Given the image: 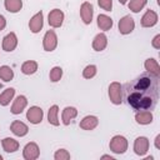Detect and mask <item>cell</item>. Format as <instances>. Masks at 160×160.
Instances as JSON below:
<instances>
[{
	"label": "cell",
	"mask_w": 160,
	"mask_h": 160,
	"mask_svg": "<svg viewBox=\"0 0 160 160\" xmlns=\"http://www.w3.org/2000/svg\"><path fill=\"white\" fill-rule=\"evenodd\" d=\"M124 98L134 110H152L159 100V76L145 71L121 86Z\"/></svg>",
	"instance_id": "cell-1"
},
{
	"label": "cell",
	"mask_w": 160,
	"mask_h": 160,
	"mask_svg": "<svg viewBox=\"0 0 160 160\" xmlns=\"http://www.w3.org/2000/svg\"><path fill=\"white\" fill-rule=\"evenodd\" d=\"M109 148L115 154H124L128 150V140L121 135H115L110 140Z\"/></svg>",
	"instance_id": "cell-2"
},
{
	"label": "cell",
	"mask_w": 160,
	"mask_h": 160,
	"mask_svg": "<svg viewBox=\"0 0 160 160\" xmlns=\"http://www.w3.org/2000/svg\"><path fill=\"white\" fill-rule=\"evenodd\" d=\"M56 45H58V36H56L55 31L54 30H48L45 36H44V40H42L44 50L45 51H54Z\"/></svg>",
	"instance_id": "cell-3"
},
{
	"label": "cell",
	"mask_w": 160,
	"mask_h": 160,
	"mask_svg": "<svg viewBox=\"0 0 160 160\" xmlns=\"http://www.w3.org/2000/svg\"><path fill=\"white\" fill-rule=\"evenodd\" d=\"M109 98H110V101L115 105H120L121 104V85L116 81L111 82L109 85Z\"/></svg>",
	"instance_id": "cell-4"
},
{
	"label": "cell",
	"mask_w": 160,
	"mask_h": 160,
	"mask_svg": "<svg viewBox=\"0 0 160 160\" xmlns=\"http://www.w3.org/2000/svg\"><path fill=\"white\" fill-rule=\"evenodd\" d=\"M134 28H135V21L130 15H125V16H122L120 19V21H119V31H120V34L128 35L134 30Z\"/></svg>",
	"instance_id": "cell-5"
},
{
	"label": "cell",
	"mask_w": 160,
	"mask_h": 160,
	"mask_svg": "<svg viewBox=\"0 0 160 160\" xmlns=\"http://www.w3.org/2000/svg\"><path fill=\"white\" fill-rule=\"evenodd\" d=\"M48 21H49V25L50 26H52V28H60L62 25V21H64V12L60 9L51 10L49 12Z\"/></svg>",
	"instance_id": "cell-6"
},
{
	"label": "cell",
	"mask_w": 160,
	"mask_h": 160,
	"mask_svg": "<svg viewBox=\"0 0 160 160\" xmlns=\"http://www.w3.org/2000/svg\"><path fill=\"white\" fill-rule=\"evenodd\" d=\"M149 150V140L148 138L145 136H139L135 139V142H134V151L136 155H145Z\"/></svg>",
	"instance_id": "cell-7"
},
{
	"label": "cell",
	"mask_w": 160,
	"mask_h": 160,
	"mask_svg": "<svg viewBox=\"0 0 160 160\" xmlns=\"http://www.w3.org/2000/svg\"><path fill=\"white\" fill-rule=\"evenodd\" d=\"M39 154H40V150H39L38 144H35V142L26 144L22 150V156L26 160H35L39 158Z\"/></svg>",
	"instance_id": "cell-8"
},
{
	"label": "cell",
	"mask_w": 160,
	"mask_h": 160,
	"mask_svg": "<svg viewBox=\"0 0 160 160\" xmlns=\"http://www.w3.org/2000/svg\"><path fill=\"white\" fill-rule=\"evenodd\" d=\"M44 15H42V11H39L36 12L29 21V28H30V31L36 34L39 32L41 29H42V25H44Z\"/></svg>",
	"instance_id": "cell-9"
},
{
	"label": "cell",
	"mask_w": 160,
	"mask_h": 160,
	"mask_svg": "<svg viewBox=\"0 0 160 160\" xmlns=\"http://www.w3.org/2000/svg\"><path fill=\"white\" fill-rule=\"evenodd\" d=\"M92 14H94V8L90 2L85 1L81 4V8H80V16L82 19V21L85 24H91L92 21Z\"/></svg>",
	"instance_id": "cell-10"
},
{
	"label": "cell",
	"mask_w": 160,
	"mask_h": 160,
	"mask_svg": "<svg viewBox=\"0 0 160 160\" xmlns=\"http://www.w3.org/2000/svg\"><path fill=\"white\" fill-rule=\"evenodd\" d=\"M42 116H44V112L39 106H31L26 112V118L31 124H40L42 120Z\"/></svg>",
	"instance_id": "cell-11"
},
{
	"label": "cell",
	"mask_w": 160,
	"mask_h": 160,
	"mask_svg": "<svg viewBox=\"0 0 160 160\" xmlns=\"http://www.w3.org/2000/svg\"><path fill=\"white\" fill-rule=\"evenodd\" d=\"M16 45H18V38H16L15 32H10L2 39V49L8 52L14 51Z\"/></svg>",
	"instance_id": "cell-12"
},
{
	"label": "cell",
	"mask_w": 160,
	"mask_h": 160,
	"mask_svg": "<svg viewBox=\"0 0 160 160\" xmlns=\"http://www.w3.org/2000/svg\"><path fill=\"white\" fill-rule=\"evenodd\" d=\"M158 22V14L154 10H148L141 18V26L142 28H151Z\"/></svg>",
	"instance_id": "cell-13"
},
{
	"label": "cell",
	"mask_w": 160,
	"mask_h": 160,
	"mask_svg": "<svg viewBox=\"0 0 160 160\" xmlns=\"http://www.w3.org/2000/svg\"><path fill=\"white\" fill-rule=\"evenodd\" d=\"M10 130L14 135L16 136H25L28 132H29V128L26 124H24L22 121L20 120H15L12 121V124L10 125Z\"/></svg>",
	"instance_id": "cell-14"
},
{
	"label": "cell",
	"mask_w": 160,
	"mask_h": 160,
	"mask_svg": "<svg viewBox=\"0 0 160 160\" xmlns=\"http://www.w3.org/2000/svg\"><path fill=\"white\" fill-rule=\"evenodd\" d=\"M26 105H28L26 98H25L24 95H19V96L14 100V104H12V106H11V112L15 114V115L21 114L22 110L26 108Z\"/></svg>",
	"instance_id": "cell-15"
},
{
	"label": "cell",
	"mask_w": 160,
	"mask_h": 160,
	"mask_svg": "<svg viewBox=\"0 0 160 160\" xmlns=\"http://www.w3.org/2000/svg\"><path fill=\"white\" fill-rule=\"evenodd\" d=\"M99 124V119L94 115H88L80 121V128L84 130H94Z\"/></svg>",
	"instance_id": "cell-16"
},
{
	"label": "cell",
	"mask_w": 160,
	"mask_h": 160,
	"mask_svg": "<svg viewBox=\"0 0 160 160\" xmlns=\"http://www.w3.org/2000/svg\"><path fill=\"white\" fill-rule=\"evenodd\" d=\"M106 45H108V38L102 32L98 34L92 40V49L95 51H102L106 48Z\"/></svg>",
	"instance_id": "cell-17"
},
{
	"label": "cell",
	"mask_w": 160,
	"mask_h": 160,
	"mask_svg": "<svg viewBox=\"0 0 160 160\" xmlns=\"http://www.w3.org/2000/svg\"><path fill=\"white\" fill-rule=\"evenodd\" d=\"M135 120L138 124H141V125H148L152 121V114L151 111L149 110H140L136 112L135 115Z\"/></svg>",
	"instance_id": "cell-18"
},
{
	"label": "cell",
	"mask_w": 160,
	"mask_h": 160,
	"mask_svg": "<svg viewBox=\"0 0 160 160\" xmlns=\"http://www.w3.org/2000/svg\"><path fill=\"white\" fill-rule=\"evenodd\" d=\"M1 145H2V149L6 151V152H15L18 149H19V142L12 139V138H5L1 140Z\"/></svg>",
	"instance_id": "cell-19"
},
{
	"label": "cell",
	"mask_w": 160,
	"mask_h": 160,
	"mask_svg": "<svg viewBox=\"0 0 160 160\" xmlns=\"http://www.w3.org/2000/svg\"><path fill=\"white\" fill-rule=\"evenodd\" d=\"M78 115V110L72 106H66L64 110H62V124L64 125H69L71 122V120L74 118H76Z\"/></svg>",
	"instance_id": "cell-20"
},
{
	"label": "cell",
	"mask_w": 160,
	"mask_h": 160,
	"mask_svg": "<svg viewBox=\"0 0 160 160\" xmlns=\"http://www.w3.org/2000/svg\"><path fill=\"white\" fill-rule=\"evenodd\" d=\"M98 26L100 28V30H104V31L110 30L112 28V19L105 14H100L98 16Z\"/></svg>",
	"instance_id": "cell-21"
},
{
	"label": "cell",
	"mask_w": 160,
	"mask_h": 160,
	"mask_svg": "<svg viewBox=\"0 0 160 160\" xmlns=\"http://www.w3.org/2000/svg\"><path fill=\"white\" fill-rule=\"evenodd\" d=\"M144 65H145L146 71H149V72H151V74H154L156 76H160V66H159V64H158V61L155 59H151V58L146 59Z\"/></svg>",
	"instance_id": "cell-22"
},
{
	"label": "cell",
	"mask_w": 160,
	"mask_h": 160,
	"mask_svg": "<svg viewBox=\"0 0 160 160\" xmlns=\"http://www.w3.org/2000/svg\"><path fill=\"white\" fill-rule=\"evenodd\" d=\"M15 95V89L14 88H8L6 90H4V92L0 95V105L1 106H6L10 104V100H12Z\"/></svg>",
	"instance_id": "cell-23"
},
{
	"label": "cell",
	"mask_w": 160,
	"mask_h": 160,
	"mask_svg": "<svg viewBox=\"0 0 160 160\" xmlns=\"http://www.w3.org/2000/svg\"><path fill=\"white\" fill-rule=\"evenodd\" d=\"M5 9L9 12H18L22 8V1L21 0H5Z\"/></svg>",
	"instance_id": "cell-24"
},
{
	"label": "cell",
	"mask_w": 160,
	"mask_h": 160,
	"mask_svg": "<svg viewBox=\"0 0 160 160\" xmlns=\"http://www.w3.org/2000/svg\"><path fill=\"white\" fill-rule=\"evenodd\" d=\"M36 70H38V62L34 60H28L21 65V71L25 75H31L36 72Z\"/></svg>",
	"instance_id": "cell-25"
},
{
	"label": "cell",
	"mask_w": 160,
	"mask_h": 160,
	"mask_svg": "<svg viewBox=\"0 0 160 160\" xmlns=\"http://www.w3.org/2000/svg\"><path fill=\"white\" fill-rule=\"evenodd\" d=\"M58 112H59L58 105H52L49 109V112H48V121H49V124H51L54 126H58L60 124V121L58 119Z\"/></svg>",
	"instance_id": "cell-26"
},
{
	"label": "cell",
	"mask_w": 160,
	"mask_h": 160,
	"mask_svg": "<svg viewBox=\"0 0 160 160\" xmlns=\"http://www.w3.org/2000/svg\"><path fill=\"white\" fill-rule=\"evenodd\" d=\"M12 78H14V71L10 66H8V65L0 66V79L1 80L8 82V81H11Z\"/></svg>",
	"instance_id": "cell-27"
},
{
	"label": "cell",
	"mask_w": 160,
	"mask_h": 160,
	"mask_svg": "<svg viewBox=\"0 0 160 160\" xmlns=\"http://www.w3.org/2000/svg\"><path fill=\"white\" fill-rule=\"evenodd\" d=\"M146 1H148V0H130V2H129V9H130L132 12H139V11L146 5Z\"/></svg>",
	"instance_id": "cell-28"
},
{
	"label": "cell",
	"mask_w": 160,
	"mask_h": 160,
	"mask_svg": "<svg viewBox=\"0 0 160 160\" xmlns=\"http://www.w3.org/2000/svg\"><path fill=\"white\" fill-rule=\"evenodd\" d=\"M62 76V69L60 66H55L50 70V74H49V78L52 82H58Z\"/></svg>",
	"instance_id": "cell-29"
},
{
	"label": "cell",
	"mask_w": 160,
	"mask_h": 160,
	"mask_svg": "<svg viewBox=\"0 0 160 160\" xmlns=\"http://www.w3.org/2000/svg\"><path fill=\"white\" fill-rule=\"evenodd\" d=\"M96 66L95 65H88L84 70H82V76L85 78V79H91V78H94L95 75H96Z\"/></svg>",
	"instance_id": "cell-30"
},
{
	"label": "cell",
	"mask_w": 160,
	"mask_h": 160,
	"mask_svg": "<svg viewBox=\"0 0 160 160\" xmlns=\"http://www.w3.org/2000/svg\"><path fill=\"white\" fill-rule=\"evenodd\" d=\"M54 158H55V160H68V159H70V154L65 149H59L55 152Z\"/></svg>",
	"instance_id": "cell-31"
},
{
	"label": "cell",
	"mask_w": 160,
	"mask_h": 160,
	"mask_svg": "<svg viewBox=\"0 0 160 160\" xmlns=\"http://www.w3.org/2000/svg\"><path fill=\"white\" fill-rule=\"evenodd\" d=\"M98 4L105 11H111L112 9V0H98Z\"/></svg>",
	"instance_id": "cell-32"
},
{
	"label": "cell",
	"mask_w": 160,
	"mask_h": 160,
	"mask_svg": "<svg viewBox=\"0 0 160 160\" xmlns=\"http://www.w3.org/2000/svg\"><path fill=\"white\" fill-rule=\"evenodd\" d=\"M152 46L155 49H160V35H156L154 39H152Z\"/></svg>",
	"instance_id": "cell-33"
},
{
	"label": "cell",
	"mask_w": 160,
	"mask_h": 160,
	"mask_svg": "<svg viewBox=\"0 0 160 160\" xmlns=\"http://www.w3.org/2000/svg\"><path fill=\"white\" fill-rule=\"evenodd\" d=\"M5 26H6V20L2 15H0V30H2Z\"/></svg>",
	"instance_id": "cell-34"
},
{
	"label": "cell",
	"mask_w": 160,
	"mask_h": 160,
	"mask_svg": "<svg viewBox=\"0 0 160 160\" xmlns=\"http://www.w3.org/2000/svg\"><path fill=\"white\" fill-rule=\"evenodd\" d=\"M155 148L156 149H160V135H158L155 138Z\"/></svg>",
	"instance_id": "cell-35"
},
{
	"label": "cell",
	"mask_w": 160,
	"mask_h": 160,
	"mask_svg": "<svg viewBox=\"0 0 160 160\" xmlns=\"http://www.w3.org/2000/svg\"><path fill=\"white\" fill-rule=\"evenodd\" d=\"M101 158L102 159H110V160H112V156H110V155H102Z\"/></svg>",
	"instance_id": "cell-36"
},
{
	"label": "cell",
	"mask_w": 160,
	"mask_h": 160,
	"mask_svg": "<svg viewBox=\"0 0 160 160\" xmlns=\"http://www.w3.org/2000/svg\"><path fill=\"white\" fill-rule=\"evenodd\" d=\"M126 1H128V0H119V2H120L121 5H125V4H126Z\"/></svg>",
	"instance_id": "cell-37"
},
{
	"label": "cell",
	"mask_w": 160,
	"mask_h": 160,
	"mask_svg": "<svg viewBox=\"0 0 160 160\" xmlns=\"http://www.w3.org/2000/svg\"><path fill=\"white\" fill-rule=\"evenodd\" d=\"M1 88H2V84H1V82H0V89H1Z\"/></svg>",
	"instance_id": "cell-38"
},
{
	"label": "cell",
	"mask_w": 160,
	"mask_h": 160,
	"mask_svg": "<svg viewBox=\"0 0 160 160\" xmlns=\"http://www.w3.org/2000/svg\"><path fill=\"white\" fill-rule=\"evenodd\" d=\"M1 159H2V156H1V155H0V160H1Z\"/></svg>",
	"instance_id": "cell-39"
}]
</instances>
